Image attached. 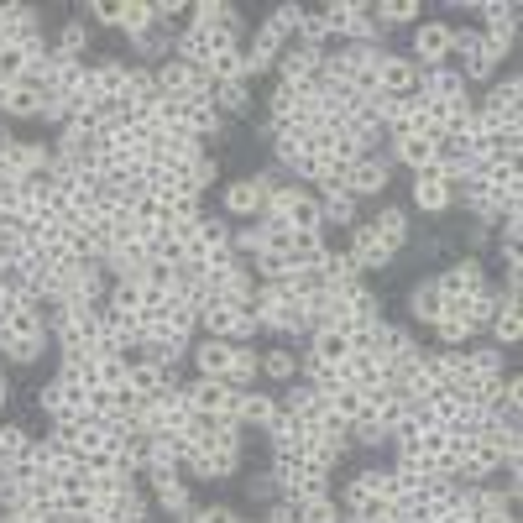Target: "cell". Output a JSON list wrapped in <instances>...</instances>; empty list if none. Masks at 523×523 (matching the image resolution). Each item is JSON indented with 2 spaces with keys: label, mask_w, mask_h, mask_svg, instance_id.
<instances>
[{
  "label": "cell",
  "mask_w": 523,
  "mask_h": 523,
  "mask_svg": "<svg viewBox=\"0 0 523 523\" xmlns=\"http://www.w3.org/2000/svg\"><path fill=\"white\" fill-rule=\"evenodd\" d=\"M178 58H184L189 68H210L225 48H236V32H220V27H199V21H189L184 32H178Z\"/></svg>",
  "instance_id": "cell-1"
},
{
  "label": "cell",
  "mask_w": 523,
  "mask_h": 523,
  "mask_svg": "<svg viewBox=\"0 0 523 523\" xmlns=\"http://www.w3.org/2000/svg\"><path fill=\"white\" fill-rule=\"evenodd\" d=\"M419 79H424V68L408 53H382V63H377V89H382V95L414 100L419 95Z\"/></svg>",
  "instance_id": "cell-2"
},
{
  "label": "cell",
  "mask_w": 523,
  "mask_h": 523,
  "mask_svg": "<svg viewBox=\"0 0 523 523\" xmlns=\"http://www.w3.org/2000/svg\"><path fill=\"white\" fill-rule=\"evenodd\" d=\"M450 48H456V27L450 21H419L414 27V58L419 68H435V63H445L450 58Z\"/></svg>",
  "instance_id": "cell-3"
},
{
  "label": "cell",
  "mask_w": 523,
  "mask_h": 523,
  "mask_svg": "<svg viewBox=\"0 0 523 523\" xmlns=\"http://www.w3.org/2000/svg\"><path fill=\"white\" fill-rule=\"evenodd\" d=\"M393 382H398L393 361H382V356H372V351H356V356L346 361V388H361V393H388Z\"/></svg>",
  "instance_id": "cell-4"
},
{
  "label": "cell",
  "mask_w": 523,
  "mask_h": 523,
  "mask_svg": "<svg viewBox=\"0 0 523 523\" xmlns=\"http://www.w3.org/2000/svg\"><path fill=\"white\" fill-rule=\"evenodd\" d=\"M168 388H178L173 367H157V361H131V367H126V393L136 403H152L157 393H168Z\"/></svg>",
  "instance_id": "cell-5"
},
{
  "label": "cell",
  "mask_w": 523,
  "mask_h": 523,
  "mask_svg": "<svg viewBox=\"0 0 523 523\" xmlns=\"http://www.w3.org/2000/svg\"><path fill=\"white\" fill-rule=\"evenodd\" d=\"M346 257L356 262V272H377V267H388V262H393V246L382 241V231L367 220V225H356V231H351Z\"/></svg>",
  "instance_id": "cell-6"
},
{
  "label": "cell",
  "mask_w": 523,
  "mask_h": 523,
  "mask_svg": "<svg viewBox=\"0 0 523 523\" xmlns=\"http://www.w3.org/2000/svg\"><path fill=\"white\" fill-rule=\"evenodd\" d=\"M450 199H456V189H450V173L445 168H419L414 173V204L419 210H429V215H440V210H450Z\"/></svg>",
  "instance_id": "cell-7"
},
{
  "label": "cell",
  "mask_w": 523,
  "mask_h": 523,
  "mask_svg": "<svg viewBox=\"0 0 523 523\" xmlns=\"http://www.w3.org/2000/svg\"><path fill=\"white\" fill-rule=\"evenodd\" d=\"M262 199H267V173L262 178H236V184H225V194H220L225 215H236V220L262 215Z\"/></svg>",
  "instance_id": "cell-8"
},
{
  "label": "cell",
  "mask_w": 523,
  "mask_h": 523,
  "mask_svg": "<svg viewBox=\"0 0 523 523\" xmlns=\"http://www.w3.org/2000/svg\"><path fill=\"white\" fill-rule=\"evenodd\" d=\"M340 189H346L351 199H367V194H382L388 189V163H382V157H361V163H351L346 168V178H340Z\"/></svg>",
  "instance_id": "cell-9"
},
{
  "label": "cell",
  "mask_w": 523,
  "mask_h": 523,
  "mask_svg": "<svg viewBox=\"0 0 523 523\" xmlns=\"http://www.w3.org/2000/svg\"><path fill=\"white\" fill-rule=\"evenodd\" d=\"M435 283H440V293H445V299H471V293H482V288H487V278H482V262H476V257H461L456 267H445Z\"/></svg>",
  "instance_id": "cell-10"
},
{
  "label": "cell",
  "mask_w": 523,
  "mask_h": 523,
  "mask_svg": "<svg viewBox=\"0 0 523 523\" xmlns=\"http://www.w3.org/2000/svg\"><path fill=\"white\" fill-rule=\"evenodd\" d=\"M482 16H487V32H482V48L503 63V53L513 48V16H518V6H482Z\"/></svg>",
  "instance_id": "cell-11"
},
{
  "label": "cell",
  "mask_w": 523,
  "mask_h": 523,
  "mask_svg": "<svg viewBox=\"0 0 523 523\" xmlns=\"http://www.w3.org/2000/svg\"><path fill=\"white\" fill-rule=\"evenodd\" d=\"M419 100H466V79H461V68H450V63L424 68V79H419Z\"/></svg>",
  "instance_id": "cell-12"
},
{
  "label": "cell",
  "mask_w": 523,
  "mask_h": 523,
  "mask_svg": "<svg viewBox=\"0 0 523 523\" xmlns=\"http://www.w3.org/2000/svg\"><path fill=\"white\" fill-rule=\"evenodd\" d=\"M283 408H288V414H299V419H304L309 429H314V424H320V419L330 414L325 393H314L309 382H288V393H283Z\"/></svg>",
  "instance_id": "cell-13"
},
{
  "label": "cell",
  "mask_w": 523,
  "mask_h": 523,
  "mask_svg": "<svg viewBox=\"0 0 523 523\" xmlns=\"http://www.w3.org/2000/svg\"><path fill=\"white\" fill-rule=\"evenodd\" d=\"M283 225L288 231H325V210H320V194H293L283 204Z\"/></svg>",
  "instance_id": "cell-14"
},
{
  "label": "cell",
  "mask_w": 523,
  "mask_h": 523,
  "mask_svg": "<svg viewBox=\"0 0 523 523\" xmlns=\"http://www.w3.org/2000/svg\"><path fill=\"white\" fill-rule=\"evenodd\" d=\"M288 48V37L278 32V27H272V21H262V32L252 37V53H246V68H252V79L262 74V68H272V63H278V53Z\"/></svg>",
  "instance_id": "cell-15"
},
{
  "label": "cell",
  "mask_w": 523,
  "mask_h": 523,
  "mask_svg": "<svg viewBox=\"0 0 523 523\" xmlns=\"http://www.w3.org/2000/svg\"><path fill=\"white\" fill-rule=\"evenodd\" d=\"M309 356H320V361H335V367H346V361L356 356V346H351V330H314V340H309Z\"/></svg>",
  "instance_id": "cell-16"
},
{
  "label": "cell",
  "mask_w": 523,
  "mask_h": 523,
  "mask_svg": "<svg viewBox=\"0 0 523 523\" xmlns=\"http://www.w3.org/2000/svg\"><path fill=\"white\" fill-rule=\"evenodd\" d=\"M231 356H236L231 340H199V346H194L199 377H220V382H225V372H231Z\"/></svg>",
  "instance_id": "cell-17"
},
{
  "label": "cell",
  "mask_w": 523,
  "mask_h": 523,
  "mask_svg": "<svg viewBox=\"0 0 523 523\" xmlns=\"http://www.w3.org/2000/svg\"><path fill=\"white\" fill-rule=\"evenodd\" d=\"M325 403H330L335 419L361 424V419H367V408H372V393H361V388H335V393H325Z\"/></svg>",
  "instance_id": "cell-18"
},
{
  "label": "cell",
  "mask_w": 523,
  "mask_h": 523,
  "mask_svg": "<svg viewBox=\"0 0 523 523\" xmlns=\"http://www.w3.org/2000/svg\"><path fill=\"white\" fill-rule=\"evenodd\" d=\"M320 58H325V53H314V48H283V53H278V74H283V84H304L314 68H320Z\"/></svg>",
  "instance_id": "cell-19"
},
{
  "label": "cell",
  "mask_w": 523,
  "mask_h": 523,
  "mask_svg": "<svg viewBox=\"0 0 523 523\" xmlns=\"http://www.w3.org/2000/svg\"><path fill=\"white\" fill-rule=\"evenodd\" d=\"M503 304H508V299H503L497 288L471 293V299H466V325H471V335H476V330H487V325L497 320V309H503Z\"/></svg>",
  "instance_id": "cell-20"
},
{
  "label": "cell",
  "mask_w": 523,
  "mask_h": 523,
  "mask_svg": "<svg viewBox=\"0 0 523 523\" xmlns=\"http://www.w3.org/2000/svg\"><path fill=\"white\" fill-rule=\"evenodd\" d=\"M288 257L293 267H320L330 257V246H325V231H293V246H288Z\"/></svg>",
  "instance_id": "cell-21"
},
{
  "label": "cell",
  "mask_w": 523,
  "mask_h": 523,
  "mask_svg": "<svg viewBox=\"0 0 523 523\" xmlns=\"http://www.w3.org/2000/svg\"><path fill=\"white\" fill-rule=\"evenodd\" d=\"M257 367H262V377H267V382H283V388H288V382L304 372V367H299V356H293L288 346H272V351H262V361H257Z\"/></svg>",
  "instance_id": "cell-22"
},
{
  "label": "cell",
  "mask_w": 523,
  "mask_h": 523,
  "mask_svg": "<svg viewBox=\"0 0 523 523\" xmlns=\"http://www.w3.org/2000/svg\"><path fill=\"white\" fill-rule=\"evenodd\" d=\"M152 497H157V508H163V513H189V487L178 482L173 471H157Z\"/></svg>",
  "instance_id": "cell-23"
},
{
  "label": "cell",
  "mask_w": 523,
  "mask_h": 523,
  "mask_svg": "<svg viewBox=\"0 0 523 523\" xmlns=\"http://www.w3.org/2000/svg\"><path fill=\"white\" fill-rule=\"evenodd\" d=\"M408 309H414L419 325H440V314H445V293H440V283H419L414 299H408Z\"/></svg>",
  "instance_id": "cell-24"
},
{
  "label": "cell",
  "mask_w": 523,
  "mask_h": 523,
  "mask_svg": "<svg viewBox=\"0 0 523 523\" xmlns=\"http://www.w3.org/2000/svg\"><path fill=\"white\" fill-rule=\"evenodd\" d=\"M257 351H246V346H236V356H231V372H225V388H236V393H252V382H257Z\"/></svg>",
  "instance_id": "cell-25"
},
{
  "label": "cell",
  "mask_w": 523,
  "mask_h": 523,
  "mask_svg": "<svg viewBox=\"0 0 523 523\" xmlns=\"http://www.w3.org/2000/svg\"><path fill=\"white\" fill-rule=\"evenodd\" d=\"M278 408H283V403L272 398V393H257V388H252V393H241V424H252V429H267Z\"/></svg>",
  "instance_id": "cell-26"
},
{
  "label": "cell",
  "mask_w": 523,
  "mask_h": 523,
  "mask_svg": "<svg viewBox=\"0 0 523 523\" xmlns=\"http://www.w3.org/2000/svg\"><path fill=\"white\" fill-rule=\"evenodd\" d=\"M325 194H320V210H325V220H335V225H351L356 220V199L346 194V189H340L335 184V178H330V184H320Z\"/></svg>",
  "instance_id": "cell-27"
},
{
  "label": "cell",
  "mask_w": 523,
  "mask_h": 523,
  "mask_svg": "<svg viewBox=\"0 0 523 523\" xmlns=\"http://www.w3.org/2000/svg\"><path fill=\"white\" fill-rule=\"evenodd\" d=\"M116 314H142V304H147V288H142V278H116V288H110V299H105Z\"/></svg>",
  "instance_id": "cell-28"
},
{
  "label": "cell",
  "mask_w": 523,
  "mask_h": 523,
  "mask_svg": "<svg viewBox=\"0 0 523 523\" xmlns=\"http://www.w3.org/2000/svg\"><path fill=\"white\" fill-rule=\"evenodd\" d=\"M393 157H398V163L403 168H429V163H435V142H424V136H398V142H393Z\"/></svg>",
  "instance_id": "cell-29"
},
{
  "label": "cell",
  "mask_w": 523,
  "mask_h": 523,
  "mask_svg": "<svg viewBox=\"0 0 523 523\" xmlns=\"http://www.w3.org/2000/svg\"><path fill=\"white\" fill-rule=\"evenodd\" d=\"M194 220H204V199L173 189V194H168V225H194Z\"/></svg>",
  "instance_id": "cell-30"
},
{
  "label": "cell",
  "mask_w": 523,
  "mask_h": 523,
  "mask_svg": "<svg viewBox=\"0 0 523 523\" xmlns=\"http://www.w3.org/2000/svg\"><path fill=\"white\" fill-rule=\"evenodd\" d=\"M194 21L199 27H220V32H236V6H220V0H199L194 6Z\"/></svg>",
  "instance_id": "cell-31"
},
{
  "label": "cell",
  "mask_w": 523,
  "mask_h": 523,
  "mask_svg": "<svg viewBox=\"0 0 523 523\" xmlns=\"http://www.w3.org/2000/svg\"><path fill=\"white\" fill-rule=\"evenodd\" d=\"M372 225L382 231V241H388L393 252H398V246L408 241V210H398V204H388V210H382V215H377Z\"/></svg>",
  "instance_id": "cell-32"
},
{
  "label": "cell",
  "mask_w": 523,
  "mask_h": 523,
  "mask_svg": "<svg viewBox=\"0 0 523 523\" xmlns=\"http://www.w3.org/2000/svg\"><path fill=\"white\" fill-rule=\"evenodd\" d=\"M372 497H382V471H361V476H351V487H346V508L356 513L361 503H372Z\"/></svg>",
  "instance_id": "cell-33"
},
{
  "label": "cell",
  "mask_w": 523,
  "mask_h": 523,
  "mask_svg": "<svg viewBox=\"0 0 523 523\" xmlns=\"http://www.w3.org/2000/svg\"><path fill=\"white\" fill-rule=\"evenodd\" d=\"M487 330H492L497 346H513V340L523 335V314H518V304H503V309H497V320H492Z\"/></svg>",
  "instance_id": "cell-34"
},
{
  "label": "cell",
  "mask_w": 523,
  "mask_h": 523,
  "mask_svg": "<svg viewBox=\"0 0 523 523\" xmlns=\"http://www.w3.org/2000/svg\"><path fill=\"white\" fill-rule=\"evenodd\" d=\"M293 508H299V523H340V508L325 492H314V497H304V503H293Z\"/></svg>",
  "instance_id": "cell-35"
},
{
  "label": "cell",
  "mask_w": 523,
  "mask_h": 523,
  "mask_svg": "<svg viewBox=\"0 0 523 523\" xmlns=\"http://www.w3.org/2000/svg\"><path fill=\"white\" fill-rule=\"evenodd\" d=\"M157 21H152V6H142V0H126V11H121V32L136 42L142 32H152Z\"/></svg>",
  "instance_id": "cell-36"
},
{
  "label": "cell",
  "mask_w": 523,
  "mask_h": 523,
  "mask_svg": "<svg viewBox=\"0 0 523 523\" xmlns=\"http://www.w3.org/2000/svg\"><path fill=\"white\" fill-rule=\"evenodd\" d=\"M377 21L382 27H398V21H424V11H419V0H382Z\"/></svg>",
  "instance_id": "cell-37"
},
{
  "label": "cell",
  "mask_w": 523,
  "mask_h": 523,
  "mask_svg": "<svg viewBox=\"0 0 523 523\" xmlns=\"http://www.w3.org/2000/svg\"><path fill=\"white\" fill-rule=\"evenodd\" d=\"M27 445H32V435H27L21 424H0V466H6V461H16Z\"/></svg>",
  "instance_id": "cell-38"
},
{
  "label": "cell",
  "mask_w": 523,
  "mask_h": 523,
  "mask_svg": "<svg viewBox=\"0 0 523 523\" xmlns=\"http://www.w3.org/2000/svg\"><path fill=\"white\" fill-rule=\"evenodd\" d=\"M435 335L445 340V346H450V351H456V346H466V340H471V325L461 320V314H440V325H435Z\"/></svg>",
  "instance_id": "cell-39"
},
{
  "label": "cell",
  "mask_w": 523,
  "mask_h": 523,
  "mask_svg": "<svg viewBox=\"0 0 523 523\" xmlns=\"http://www.w3.org/2000/svg\"><path fill=\"white\" fill-rule=\"evenodd\" d=\"M142 288L147 293H163V299H168V293H173V267L168 262H147L142 267Z\"/></svg>",
  "instance_id": "cell-40"
},
{
  "label": "cell",
  "mask_w": 523,
  "mask_h": 523,
  "mask_svg": "<svg viewBox=\"0 0 523 523\" xmlns=\"http://www.w3.org/2000/svg\"><path fill=\"white\" fill-rule=\"evenodd\" d=\"M131 356H100V388H126Z\"/></svg>",
  "instance_id": "cell-41"
},
{
  "label": "cell",
  "mask_w": 523,
  "mask_h": 523,
  "mask_svg": "<svg viewBox=\"0 0 523 523\" xmlns=\"http://www.w3.org/2000/svg\"><path fill=\"white\" fill-rule=\"evenodd\" d=\"M84 48H89V27H79V21H68V27H63V48H58V53H63V58H79Z\"/></svg>",
  "instance_id": "cell-42"
},
{
  "label": "cell",
  "mask_w": 523,
  "mask_h": 523,
  "mask_svg": "<svg viewBox=\"0 0 523 523\" xmlns=\"http://www.w3.org/2000/svg\"><path fill=\"white\" fill-rule=\"evenodd\" d=\"M210 100H220V110H246V84H215Z\"/></svg>",
  "instance_id": "cell-43"
},
{
  "label": "cell",
  "mask_w": 523,
  "mask_h": 523,
  "mask_svg": "<svg viewBox=\"0 0 523 523\" xmlns=\"http://www.w3.org/2000/svg\"><path fill=\"white\" fill-rule=\"evenodd\" d=\"M121 11H126V0H95V6H89V16H95L100 27H121Z\"/></svg>",
  "instance_id": "cell-44"
},
{
  "label": "cell",
  "mask_w": 523,
  "mask_h": 523,
  "mask_svg": "<svg viewBox=\"0 0 523 523\" xmlns=\"http://www.w3.org/2000/svg\"><path fill=\"white\" fill-rule=\"evenodd\" d=\"M136 53H147V58L168 53V37H163V27H152V32H142V37H136Z\"/></svg>",
  "instance_id": "cell-45"
},
{
  "label": "cell",
  "mask_w": 523,
  "mask_h": 523,
  "mask_svg": "<svg viewBox=\"0 0 523 523\" xmlns=\"http://www.w3.org/2000/svg\"><path fill=\"white\" fill-rule=\"evenodd\" d=\"M189 523H241V518H236L231 508H199Z\"/></svg>",
  "instance_id": "cell-46"
},
{
  "label": "cell",
  "mask_w": 523,
  "mask_h": 523,
  "mask_svg": "<svg viewBox=\"0 0 523 523\" xmlns=\"http://www.w3.org/2000/svg\"><path fill=\"white\" fill-rule=\"evenodd\" d=\"M476 523H518V518H513V513H482Z\"/></svg>",
  "instance_id": "cell-47"
},
{
  "label": "cell",
  "mask_w": 523,
  "mask_h": 523,
  "mask_svg": "<svg viewBox=\"0 0 523 523\" xmlns=\"http://www.w3.org/2000/svg\"><path fill=\"white\" fill-rule=\"evenodd\" d=\"M6 398H11V382H6V377H0V403H6Z\"/></svg>",
  "instance_id": "cell-48"
}]
</instances>
